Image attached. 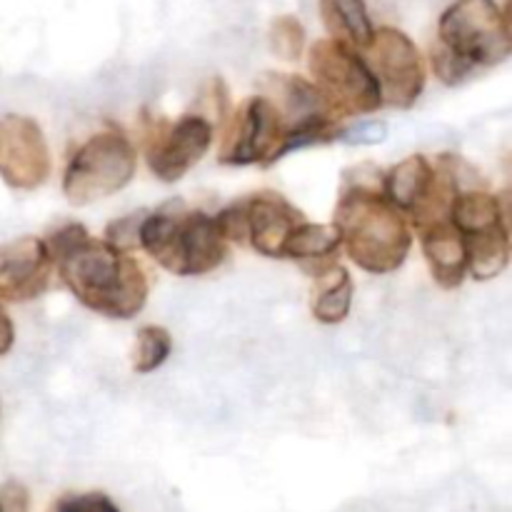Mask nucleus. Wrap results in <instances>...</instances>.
I'll use <instances>...</instances> for the list:
<instances>
[{
	"instance_id": "1a4fd4ad",
	"label": "nucleus",
	"mask_w": 512,
	"mask_h": 512,
	"mask_svg": "<svg viewBox=\"0 0 512 512\" xmlns=\"http://www.w3.org/2000/svg\"><path fill=\"white\" fill-rule=\"evenodd\" d=\"M213 123L205 115L188 113L175 123H158L145 140L150 173L163 183H178L213 145Z\"/></svg>"
},
{
	"instance_id": "b1692460",
	"label": "nucleus",
	"mask_w": 512,
	"mask_h": 512,
	"mask_svg": "<svg viewBox=\"0 0 512 512\" xmlns=\"http://www.w3.org/2000/svg\"><path fill=\"white\" fill-rule=\"evenodd\" d=\"M145 213H130L123 215V218L113 220V223L105 228V240L110 245H115L118 250H125V253H133L138 250V233H140V223H143Z\"/></svg>"
},
{
	"instance_id": "393cba45",
	"label": "nucleus",
	"mask_w": 512,
	"mask_h": 512,
	"mask_svg": "<svg viewBox=\"0 0 512 512\" xmlns=\"http://www.w3.org/2000/svg\"><path fill=\"white\" fill-rule=\"evenodd\" d=\"M0 512H30L28 488L15 480L0 485Z\"/></svg>"
},
{
	"instance_id": "0eeeda50",
	"label": "nucleus",
	"mask_w": 512,
	"mask_h": 512,
	"mask_svg": "<svg viewBox=\"0 0 512 512\" xmlns=\"http://www.w3.org/2000/svg\"><path fill=\"white\" fill-rule=\"evenodd\" d=\"M363 58L378 83L380 100L393 110H410L420 100L428 80V68L418 45L398 28H375Z\"/></svg>"
},
{
	"instance_id": "7ed1b4c3",
	"label": "nucleus",
	"mask_w": 512,
	"mask_h": 512,
	"mask_svg": "<svg viewBox=\"0 0 512 512\" xmlns=\"http://www.w3.org/2000/svg\"><path fill=\"white\" fill-rule=\"evenodd\" d=\"M512 53L508 10L495 0H455L438 20V43L430 50L433 75L460 85L478 70L505 63Z\"/></svg>"
},
{
	"instance_id": "a878e982",
	"label": "nucleus",
	"mask_w": 512,
	"mask_h": 512,
	"mask_svg": "<svg viewBox=\"0 0 512 512\" xmlns=\"http://www.w3.org/2000/svg\"><path fill=\"white\" fill-rule=\"evenodd\" d=\"M15 345V325L13 320H10L8 310L3 308V303H0V358H5V355L13 350Z\"/></svg>"
},
{
	"instance_id": "423d86ee",
	"label": "nucleus",
	"mask_w": 512,
	"mask_h": 512,
	"mask_svg": "<svg viewBox=\"0 0 512 512\" xmlns=\"http://www.w3.org/2000/svg\"><path fill=\"white\" fill-rule=\"evenodd\" d=\"M308 70L338 123L358 115H373L383 108L378 83L360 50L333 38L315 40L308 53Z\"/></svg>"
},
{
	"instance_id": "f03ea898",
	"label": "nucleus",
	"mask_w": 512,
	"mask_h": 512,
	"mask_svg": "<svg viewBox=\"0 0 512 512\" xmlns=\"http://www.w3.org/2000/svg\"><path fill=\"white\" fill-rule=\"evenodd\" d=\"M340 248L370 275L395 273L413 250V228L373 183L353 185L340 193L333 213Z\"/></svg>"
},
{
	"instance_id": "dca6fc26",
	"label": "nucleus",
	"mask_w": 512,
	"mask_h": 512,
	"mask_svg": "<svg viewBox=\"0 0 512 512\" xmlns=\"http://www.w3.org/2000/svg\"><path fill=\"white\" fill-rule=\"evenodd\" d=\"M465 253H468V275L473 280H493L505 273L510 265V228L500 223L480 233L463 235Z\"/></svg>"
},
{
	"instance_id": "f257e3e1",
	"label": "nucleus",
	"mask_w": 512,
	"mask_h": 512,
	"mask_svg": "<svg viewBox=\"0 0 512 512\" xmlns=\"http://www.w3.org/2000/svg\"><path fill=\"white\" fill-rule=\"evenodd\" d=\"M45 240L60 283L80 305L113 320H130L145 308L148 273L133 253L93 238L80 223H65Z\"/></svg>"
},
{
	"instance_id": "412c9836",
	"label": "nucleus",
	"mask_w": 512,
	"mask_h": 512,
	"mask_svg": "<svg viewBox=\"0 0 512 512\" xmlns=\"http://www.w3.org/2000/svg\"><path fill=\"white\" fill-rule=\"evenodd\" d=\"M305 28L295 15H278L270 23V48L280 60H300L305 55Z\"/></svg>"
},
{
	"instance_id": "f3484780",
	"label": "nucleus",
	"mask_w": 512,
	"mask_h": 512,
	"mask_svg": "<svg viewBox=\"0 0 512 512\" xmlns=\"http://www.w3.org/2000/svg\"><path fill=\"white\" fill-rule=\"evenodd\" d=\"M315 293L310 310H313V318L323 325H338L343 323L350 315L353 308V275L348 273V268H343L340 263H333L330 268H325L323 273L315 275Z\"/></svg>"
},
{
	"instance_id": "ddd939ff",
	"label": "nucleus",
	"mask_w": 512,
	"mask_h": 512,
	"mask_svg": "<svg viewBox=\"0 0 512 512\" xmlns=\"http://www.w3.org/2000/svg\"><path fill=\"white\" fill-rule=\"evenodd\" d=\"M425 263L430 275L443 290H455L468 278V253L465 238L453 220H438L418 230Z\"/></svg>"
},
{
	"instance_id": "a211bd4d",
	"label": "nucleus",
	"mask_w": 512,
	"mask_h": 512,
	"mask_svg": "<svg viewBox=\"0 0 512 512\" xmlns=\"http://www.w3.org/2000/svg\"><path fill=\"white\" fill-rule=\"evenodd\" d=\"M450 220L463 235L480 233V230L495 228L500 223H508L505 205L498 195L488 190H460L450 208Z\"/></svg>"
},
{
	"instance_id": "9d476101",
	"label": "nucleus",
	"mask_w": 512,
	"mask_h": 512,
	"mask_svg": "<svg viewBox=\"0 0 512 512\" xmlns=\"http://www.w3.org/2000/svg\"><path fill=\"white\" fill-rule=\"evenodd\" d=\"M50 148L28 115L0 118V178L13 190H38L50 178Z\"/></svg>"
},
{
	"instance_id": "39448f33",
	"label": "nucleus",
	"mask_w": 512,
	"mask_h": 512,
	"mask_svg": "<svg viewBox=\"0 0 512 512\" xmlns=\"http://www.w3.org/2000/svg\"><path fill=\"white\" fill-rule=\"evenodd\" d=\"M138 173V150L118 128L100 130L70 155L63 173V195L70 205H93L120 193Z\"/></svg>"
},
{
	"instance_id": "20e7f679",
	"label": "nucleus",
	"mask_w": 512,
	"mask_h": 512,
	"mask_svg": "<svg viewBox=\"0 0 512 512\" xmlns=\"http://www.w3.org/2000/svg\"><path fill=\"white\" fill-rule=\"evenodd\" d=\"M138 248L178 278H198L218 270L230 253L213 215L185 208L180 200L145 213Z\"/></svg>"
},
{
	"instance_id": "aec40b11",
	"label": "nucleus",
	"mask_w": 512,
	"mask_h": 512,
	"mask_svg": "<svg viewBox=\"0 0 512 512\" xmlns=\"http://www.w3.org/2000/svg\"><path fill=\"white\" fill-rule=\"evenodd\" d=\"M173 353V338L160 325H145L135 335L133 370L138 375H148L158 370Z\"/></svg>"
},
{
	"instance_id": "4468645a",
	"label": "nucleus",
	"mask_w": 512,
	"mask_h": 512,
	"mask_svg": "<svg viewBox=\"0 0 512 512\" xmlns=\"http://www.w3.org/2000/svg\"><path fill=\"white\" fill-rule=\"evenodd\" d=\"M433 180L435 160L415 153L403 158L400 163H395L393 168L383 175L380 190H383L385 198H388L405 218H410V215L425 203L430 188H433Z\"/></svg>"
},
{
	"instance_id": "6e6552de",
	"label": "nucleus",
	"mask_w": 512,
	"mask_h": 512,
	"mask_svg": "<svg viewBox=\"0 0 512 512\" xmlns=\"http://www.w3.org/2000/svg\"><path fill=\"white\" fill-rule=\"evenodd\" d=\"M283 115L265 95H253L235 113L228 115L218 160L225 165H270L285 155Z\"/></svg>"
},
{
	"instance_id": "4be33fe9",
	"label": "nucleus",
	"mask_w": 512,
	"mask_h": 512,
	"mask_svg": "<svg viewBox=\"0 0 512 512\" xmlns=\"http://www.w3.org/2000/svg\"><path fill=\"white\" fill-rule=\"evenodd\" d=\"M220 235L228 245H248V198L228 205L213 215Z\"/></svg>"
},
{
	"instance_id": "9b49d317",
	"label": "nucleus",
	"mask_w": 512,
	"mask_h": 512,
	"mask_svg": "<svg viewBox=\"0 0 512 512\" xmlns=\"http://www.w3.org/2000/svg\"><path fill=\"white\" fill-rule=\"evenodd\" d=\"M53 258L38 235H20L0 248V300L28 303L48 290Z\"/></svg>"
},
{
	"instance_id": "2eb2a0df",
	"label": "nucleus",
	"mask_w": 512,
	"mask_h": 512,
	"mask_svg": "<svg viewBox=\"0 0 512 512\" xmlns=\"http://www.w3.org/2000/svg\"><path fill=\"white\" fill-rule=\"evenodd\" d=\"M320 18L328 38L340 40L350 48L365 50L373 40L375 25L365 0H320Z\"/></svg>"
},
{
	"instance_id": "5701e85b",
	"label": "nucleus",
	"mask_w": 512,
	"mask_h": 512,
	"mask_svg": "<svg viewBox=\"0 0 512 512\" xmlns=\"http://www.w3.org/2000/svg\"><path fill=\"white\" fill-rule=\"evenodd\" d=\"M45 512H123L105 493H65Z\"/></svg>"
},
{
	"instance_id": "6ab92c4d",
	"label": "nucleus",
	"mask_w": 512,
	"mask_h": 512,
	"mask_svg": "<svg viewBox=\"0 0 512 512\" xmlns=\"http://www.w3.org/2000/svg\"><path fill=\"white\" fill-rule=\"evenodd\" d=\"M340 233L333 223H303L290 233L285 243L283 258L298 260L300 265L315 263V260L338 258Z\"/></svg>"
},
{
	"instance_id": "f8f14e48",
	"label": "nucleus",
	"mask_w": 512,
	"mask_h": 512,
	"mask_svg": "<svg viewBox=\"0 0 512 512\" xmlns=\"http://www.w3.org/2000/svg\"><path fill=\"white\" fill-rule=\"evenodd\" d=\"M305 215L280 193H255L248 198V248L263 258H283L290 233Z\"/></svg>"
}]
</instances>
